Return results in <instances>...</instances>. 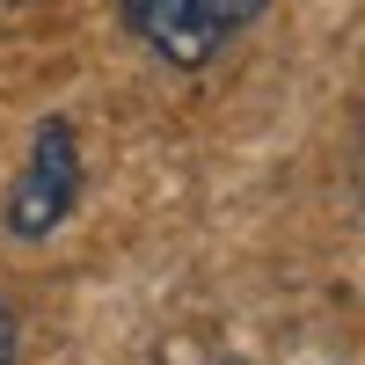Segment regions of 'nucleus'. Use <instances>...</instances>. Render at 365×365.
Here are the masks:
<instances>
[{
	"label": "nucleus",
	"mask_w": 365,
	"mask_h": 365,
	"mask_svg": "<svg viewBox=\"0 0 365 365\" xmlns=\"http://www.w3.org/2000/svg\"><path fill=\"white\" fill-rule=\"evenodd\" d=\"M81 182H88V154H81L73 117H37V125H29V146H22V168L8 175V197H0V234L22 241V249L51 241L73 220Z\"/></svg>",
	"instance_id": "nucleus-1"
},
{
	"label": "nucleus",
	"mask_w": 365,
	"mask_h": 365,
	"mask_svg": "<svg viewBox=\"0 0 365 365\" xmlns=\"http://www.w3.org/2000/svg\"><path fill=\"white\" fill-rule=\"evenodd\" d=\"M270 0H117L125 37L168 73H205Z\"/></svg>",
	"instance_id": "nucleus-2"
},
{
	"label": "nucleus",
	"mask_w": 365,
	"mask_h": 365,
	"mask_svg": "<svg viewBox=\"0 0 365 365\" xmlns=\"http://www.w3.org/2000/svg\"><path fill=\"white\" fill-rule=\"evenodd\" d=\"M22 358V329H15V307H8V292H0V365H15Z\"/></svg>",
	"instance_id": "nucleus-3"
},
{
	"label": "nucleus",
	"mask_w": 365,
	"mask_h": 365,
	"mask_svg": "<svg viewBox=\"0 0 365 365\" xmlns=\"http://www.w3.org/2000/svg\"><path fill=\"white\" fill-rule=\"evenodd\" d=\"M197 365H241V358H197Z\"/></svg>",
	"instance_id": "nucleus-4"
}]
</instances>
